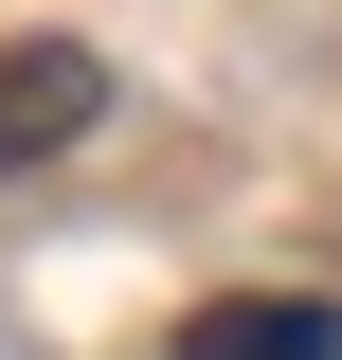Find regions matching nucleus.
<instances>
[{
  "instance_id": "nucleus-1",
  "label": "nucleus",
  "mask_w": 342,
  "mask_h": 360,
  "mask_svg": "<svg viewBox=\"0 0 342 360\" xmlns=\"http://www.w3.org/2000/svg\"><path fill=\"white\" fill-rule=\"evenodd\" d=\"M90 108H108V54H90V37H0V180L54 162Z\"/></svg>"
},
{
  "instance_id": "nucleus-2",
  "label": "nucleus",
  "mask_w": 342,
  "mask_h": 360,
  "mask_svg": "<svg viewBox=\"0 0 342 360\" xmlns=\"http://www.w3.org/2000/svg\"><path fill=\"white\" fill-rule=\"evenodd\" d=\"M180 360H342V307L324 288H216L180 324Z\"/></svg>"
}]
</instances>
